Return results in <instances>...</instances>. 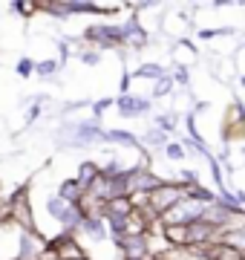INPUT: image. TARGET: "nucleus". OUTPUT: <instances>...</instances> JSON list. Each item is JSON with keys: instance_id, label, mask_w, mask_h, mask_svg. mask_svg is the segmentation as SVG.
I'll use <instances>...</instances> for the list:
<instances>
[{"instance_id": "1", "label": "nucleus", "mask_w": 245, "mask_h": 260, "mask_svg": "<svg viewBox=\"0 0 245 260\" xmlns=\"http://www.w3.org/2000/svg\"><path fill=\"white\" fill-rule=\"evenodd\" d=\"M185 203V188L179 182H161V188H156L150 197H147V203H144V211L150 214L153 220H161L168 211H173L176 205Z\"/></svg>"}, {"instance_id": "2", "label": "nucleus", "mask_w": 245, "mask_h": 260, "mask_svg": "<svg viewBox=\"0 0 245 260\" xmlns=\"http://www.w3.org/2000/svg\"><path fill=\"white\" fill-rule=\"evenodd\" d=\"M84 41L93 44L95 49H115L121 47V23H93L84 29Z\"/></svg>"}, {"instance_id": "3", "label": "nucleus", "mask_w": 245, "mask_h": 260, "mask_svg": "<svg viewBox=\"0 0 245 260\" xmlns=\"http://www.w3.org/2000/svg\"><path fill=\"white\" fill-rule=\"evenodd\" d=\"M113 246L130 260H150V237L147 234H130L124 240H113Z\"/></svg>"}, {"instance_id": "4", "label": "nucleus", "mask_w": 245, "mask_h": 260, "mask_svg": "<svg viewBox=\"0 0 245 260\" xmlns=\"http://www.w3.org/2000/svg\"><path fill=\"white\" fill-rule=\"evenodd\" d=\"M69 130V145H93V142H104V127L98 121H75Z\"/></svg>"}, {"instance_id": "5", "label": "nucleus", "mask_w": 245, "mask_h": 260, "mask_svg": "<svg viewBox=\"0 0 245 260\" xmlns=\"http://www.w3.org/2000/svg\"><path fill=\"white\" fill-rule=\"evenodd\" d=\"M150 99H144V95H118L115 99V110H118V116L121 119H139V116H147V113L153 110L150 107Z\"/></svg>"}, {"instance_id": "6", "label": "nucleus", "mask_w": 245, "mask_h": 260, "mask_svg": "<svg viewBox=\"0 0 245 260\" xmlns=\"http://www.w3.org/2000/svg\"><path fill=\"white\" fill-rule=\"evenodd\" d=\"M44 249H47V240H44L38 232H20V251H18V260H40Z\"/></svg>"}, {"instance_id": "7", "label": "nucleus", "mask_w": 245, "mask_h": 260, "mask_svg": "<svg viewBox=\"0 0 245 260\" xmlns=\"http://www.w3.org/2000/svg\"><path fill=\"white\" fill-rule=\"evenodd\" d=\"M121 41L133 49L147 47V32H144V26L139 23V15H130V18L121 23Z\"/></svg>"}, {"instance_id": "8", "label": "nucleus", "mask_w": 245, "mask_h": 260, "mask_svg": "<svg viewBox=\"0 0 245 260\" xmlns=\"http://www.w3.org/2000/svg\"><path fill=\"white\" fill-rule=\"evenodd\" d=\"M104 142H113V145H121V148H136V150H142V153H147V148L142 145V139L139 136H133L130 130H104Z\"/></svg>"}, {"instance_id": "9", "label": "nucleus", "mask_w": 245, "mask_h": 260, "mask_svg": "<svg viewBox=\"0 0 245 260\" xmlns=\"http://www.w3.org/2000/svg\"><path fill=\"white\" fill-rule=\"evenodd\" d=\"M185 200H188V203H193V205L208 208V205L217 203L219 197H217V191H211V188H205L202 182H199V185H193V188H185Z\"/></svg>"}, {"instance_id": "10", "label": "nucleus", "mask_w": 245, "mask_h": 260, "mask_svg": "<svg viewBox=\"0 0 245 260\" xmlns=\"http://www.w3.org/2000/svg\"><path fill=\"white\" fill-rule=\"evenodd\" d=\"M161 237L170 249H188V225H161Z\"/></svg>"}, {"instance_id": "11", "label": "nucleus", "mask_w": 245, "mask_h": 260, "mask_svg": "<svg viewBox=\"0 0 245 260\" xmlns=\"http://www.w3.org/2000/svg\"><path fill=\"white\" fill-rule=\"evenodd\" d=\"M58 197H61L64 203L75 205V203H81V200H84V185H81L75 177H69V179H64V182L58 185Z\"/></svg>"}, {"instance_id": "12", "label": "nucleus", "mask_w": 245, "mask_h": 260, "mask_svg": "<svg viewBox=\"0 0 245 260\" xmlns=\"http://www.w3.org/2000/svg\"><path fill=\"white\" fill-rule=\"evenodd\" d=\"M81 234H87V237H93L95 243H104L107 237H110V232H107V223H104V217H87L84 225H81Z\"/></svg>"}, {"instance_id": "13", "label": "nucleus", "mask_w": 245, "mask_h": 260, "mask_svg": "<svg viewBox=\"0 0 245 260\" xmlns=\"http://www.w3.org/2000/svg\"><path fill=\"white\" fill-rule=\"evenodd\" d=\"M133 211H136V205H133L130 197H115V200H110L104 205V217H124V220H130Z\"/></svg>"}, {"instance_id": "14", "label": "nucleus", "mask_w": 245, "mask_h": 260, "mask_svg": "<svg viewBox=\"0 0 245 260\" xmlns=\"http://www.w3.org/2000/svg\"><path fill=\"white\" fill-rule=\"evenodd\" d=\"M98 177H101V165H98V162H90V159H87V162H81V165H78L75 179L81 182V185H84V191H87L90 185H93V182H95Z\"/></svg>"}, {"instance_id": "15", "label": "nucleus", "mask_w": 245, "mask_h": 260, "mask_svg": "<svg viewBox=\"0 0 245 260\" xmlns=\"http://www.w3.org/2000/svg\"><path fill=\"white\" fill-rule=\"evenodd\" d=\"M104 223H107V232H110L113 240H124L130 234V225H127L124 217H104Z\"/></svg>"}, {"instance_id": "16", "label": "nucleus", "mask_w": 245, "mask_h": 260, "mask_svg": "<svg viewBox=\"0 0 245 260\" xmlns=\"http://www.w3.org/2000/svg\"><path fill=\"white\" fill-rule=\"evenodd\" d=\"M133 78H150V81H159L161 75H165V67L159 64V61H150V64H142L133 70Z\"/></svg>"}, {"instance_id": "17", "label": "nucleus", "mask_w": 245, "mask_h": 260, "mask_svg": "<svg viewBox=\"0 0 245 260\" xmlns=\"http://www.w3.org/2000/svg\"><path fill=\"white\" fill-rule=\"evenodd\" d=\"M170 142L168 133H161L159 127H150V130H144L142 133V145H153V148H165Z\"/></svg>"}, {"instance_id": "18", "label": "nucleus", "mask_w": 245, "mask_h": 260, "mask_svg": "<svg viewBox=\"0 0 245 260\" xmlns=\"http://www.w3.org/2000/svg\"><path fill=\"white\" fill-rule=\"evenodd\" d=\"M156 127L161 133H173V130L179 127V113H159L156 116Z\"/></svg>"}, {"instance_id": "19", "label": "nucleus", "mask_w": 245, "mask_h": 260, "mask_svg": "<svg viewBox=\"0 0 245 260\" xmlns=\"http://www.w3.org/2000/svg\"><path fill=\"white\" fill-rule=\"evenodd\" d=\"M173 87H176V84H173V75H161L159 81H153V99H165V95H170L173 93Z\"/></svg>"}, {"instance_id": "20", "label": "nucleus", "mask_w": 245, "mask_h": 260, "mask_svg": "<svg viewBox=\"0 0 245 260\" xmlns=\"http://www.w3.org/2000/svg\"><path fill=\"white\" fill-rule=\"evenodd\" d=\"M61 70V61L58 58H47V61H35V73L40 78H49V75H55Z\"/></svg>"}, {"instance_id": "21", "label": "nucleus", "mask_w": 245, "mask_h": 260, "mask_svg": "<svg viewBox=\"0 0 245 260\" xmlns=\"http://www.w3.org/2000/svg\"><path fill=\"white\" fill-rule=\"evenodd\" d=\"M66 205H69V203H64L58 194L49 197V200H47V214H49V217H55V220H61V217H64V211H66Z\"/></svg>"}, {"instance_id": "22", "label": "nucleus", "mask_w": 245, "mask_h": 260, "mask_svg": "<svg viewBox=\"0 0 245 260\" xmlns=\"http://www.w3.org/2000/svg\"><path fill=\"white\" fill-rule=\"evenodd\" d=\"M165 156H168L170 162H182L188 153H185V148H182V142H168V145H165Z\"/></svg>"}, {"instance_id": "23", "label": "nucleus", "mask_w": 245, "mask_h": 260, "mask_svg": "<svg viewBox=\"0 0 245 260\" xmlns=\"http://www.w3.org/2000/svg\"><path fill=\"white\" fill-rule=\"evenodd\" d=\"M115 99H98V102H93V121H98L107 113V107H113Z\"/></svg>"}, {"instance_id": "24", "label": "nucleus", "mask_w": 245, "mask_h": 260, "mask_svg": "<svg viewBox=\"0 0 245 260\" xmlns=\"http://www.w3.org/2000/svg\"><path fill=\"white\" fill-rule=\"evenodd\" d=\"M217 35H234V29L231 26H219V29H199V41H211V38Z\"/></svg>"}, {"instance_id": "25", "label": "nucleus", "mask_w": 245, "mask_h": 260, "mask_svg": "<svg viewBox=\"0 0 245 260\" xmlns=\"http://www.w3.org/2000/svg\"><path fill=\"white\" fill-rule=\"evenodd\" d=\"M12 9L15 12H20V15H35V12H40L38 9V3H29V0H15V3H12Z\"/></svg>"}, {"instance_id": "26", "label": "nucleus", "mask_w": 245, "mask_h": 260, "mask_svg": "<svg viewBox=\"0 0 245 260\" xmlns=\"http://www.w3.org/2000/svg\"><path fill=\"white\" fill-rule=\"evenodd\" d=\"M15 73L23 75V78H29V75L35 73V61H32V58H20L18 64H15Z\"/></svg>"}, {"instance_id": "27", "label": "nucleus", "mask_w": 245, "mask_h": 260, "mask_svg": "<svg viewBox=\"0 0 245 260\" xmlns=\"http://www.w3.org/2000/svg\"><path fill=\"white\" fill-rule=\"evenodd\" d=\"M81 64H87V67H95L98 64V61H101V49H84V52H81Z\"/></svg>"}, {"instance_id": "28", "label": "nucleus", "mask_w": 245, "mask_h": 260, "mask_svg": "<svg viewBox=\"0 0 245 260\" xmlns=\"http://www.w3.org/2000/svg\"><path fill=\"white\" fill-rule=\"evenodd\" d=\"M179 185H182V188H193V185H199L196 171H182V174H179Z\"/></svg>"}, {"instance_id": "29", "label": "nucleus", "mask_w": 245, "mask_h": 260, "mask_svg": "<svg viewBox=\"0 0 245 260\" xmlns=\"http://www.w3.org/2000/svg\"><path fill=\"white\" fill-rule=\"evenodd\" d=\"M188 81H190V73H188V67H176L173 70V84H182V87H188Z\"/></svg>"}, {"instance_id": "30", "label": "nucleus", "mask_w": 245, "mask_h": 260, "mask_svg": "<svg viewBox=\"0 0 245 260\" xmlns=\"http://www.w3.org/2000/svg\"><path fill=\"white\" fill-rule=\"evenodd\" d=\"M12 223V203L9 200H0V225Z\"/></svg>"}, {"instance_id": "31", "label": "nucleus", "mask_w": 245, "mask_h": 260, "mask_svg": "<svg viewBox=\"0 0 245 260\" xmlns=\"http://www.w3.org/2000/svg\"><path fill=\"white\" fill-rule=\"evenodd\" d=\"M130 81H133V75L124 70V75H121V84H118V90H121V95H127L130 93Z\"/></svg>"}, {"instance_id": "32", "label": "nucleus", "mask_w": 245, "mask_h": 260, "mask_svg": "<svg viewBox=\"0 0 245 260\" xmlns=\"http://www.w3.org/2000/svg\"><path fill=\"white\" fill-rule=\"evenodd\" d=\"M58 49H61V64H64L66 55H69V47H66V41H58Z\"/></svg>"}, {"instance_id": "33", "label": "nucleus", "mask_w": 245, "mask_h": 260, "mask_svg": "<svg viewBox=\"0 0 245 260\" xmlns=\"http://www.w3.org/2000/svg\"><path fill=\"white\" fill-rule=\"evenodd\" d=\"M234 194H236V200H239V205L245 208V191H234Z\"/></svg>"}, {"instance_id": "34", "label": "nucleus", "mask_w": 245, "mask_h": 260, "mask_svg": "<svg viewBox=\"0 0 245 260\" xmlns=\"http://www.w3.org/2000/svg\"><path fill=\"white\" fill-rule=\"evenodd\" d=\"M239 84H242V87H245V75H239Z\"/></svg>"}, {"instance_id": "35", "label": "nucleus", "mask_w": 245, "mask_h": 260, "mask_svg": "<svg viewBox=\"0 0 245 260\" xmlns=\"http://www.w3.org/2000/svg\"><path fill=\"white\" fill-rule=\"evenodd\" d=\"M124 260H130V257H124Z\"/></svg>"}, {"instance_id": "36", "label": "nucleus", "mask_w": 245, "mask_h": 260, "mask_svg": "<svg viewBox=\"0 0 245 260\" xmlns=\"http://www.w3.org/2000/svg\"><path fill=\"white\" fill-rule=\"evenodd\" d=\"M12 260H18V257H12Z\"/></svg>"}]
</instances>
